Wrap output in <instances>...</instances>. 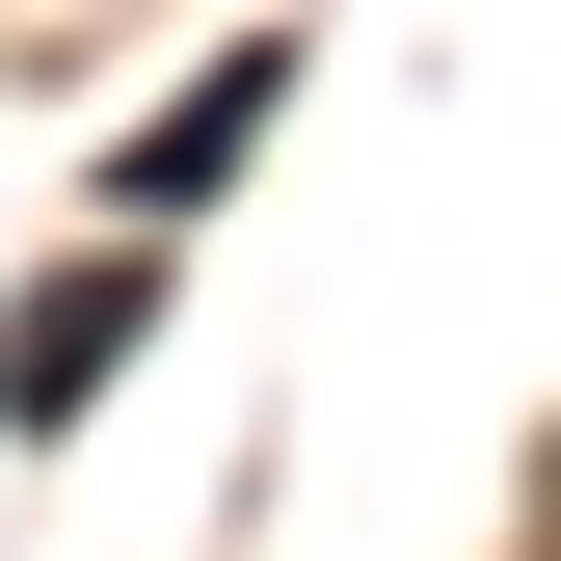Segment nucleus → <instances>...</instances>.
Here are the masks:
<instances>
[{
    "label": "nucleus",
    "instance_id": "nucleus-1",
    "mask_svg": "<svg viewBox=\"0 0 561 561\" xmlns=\"http://www.w3.org/2000/svg\"><path fill=\"white\" fill-rule=\"evenodd\" d=\"M107 347H134V267H54V295L0 321V428H81V401H107Z\"/></svg>",
    "mask_w": 561,
    "mask_h": 561
},
{
    "label": "nucleus",
    "instance_id": "nucleus-2",
    "mask_svg": "<svg viewBox=\"0 0 561 561\" xmlns=\"http://www.w3.org/2000/svg\"><path fill=\"white\" fill-rule=\"evenodd\" d=\"M241 134H267V54H241V81H187L161 134H134V215H187V187H241Z\"/></svg>",
    "mask_w": 561,
    "mask_h": 561
}]
</instances>
